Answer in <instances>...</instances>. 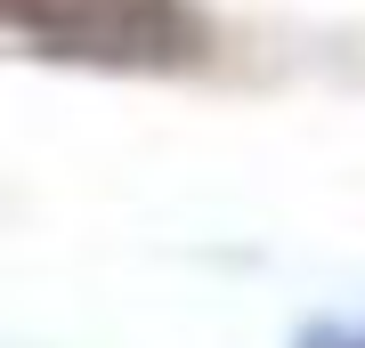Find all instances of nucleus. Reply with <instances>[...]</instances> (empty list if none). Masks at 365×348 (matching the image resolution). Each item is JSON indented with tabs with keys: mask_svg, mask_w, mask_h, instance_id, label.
<instances>
[{
	"mask_svg": "<svg viewBox=\"0 0 365 348\" xmlns=\"http://www.w3.org/2000/svg\"><path fill=\"white\" fill-rule=\"evenodd\" d=\"M25 49L81 65H187L203 57V16L187 0H9Z\"/></svg>",
	"mask_w": 365,
	"mask_h": 348,
	"instance_id": "nucleus-1",
	"label": "nucleus"
},
{
	"mask_svg": "<svg viewBox=\"0 0 365 348\" xmlns=\"http://www.w3.org/2000/svg\"><path fill=\"white\" fill-rule=\"evenodd\" d=\"M292 348H365V316H349V324H300Z\"/></svg>",
	"mask_w": 365,
	"mask_h": 348,
	"instance_id": "nucleus-2",
	"label": "nucleus"
}]
</instances>
